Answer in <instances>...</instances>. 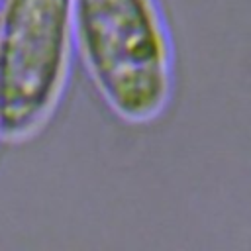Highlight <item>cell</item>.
Listing matches in <instances>:
<instances>
[{
  "label": "cell",
  "mask_w": 251,
  "mask_h": 251,
  "mask_svg": "<svg viewBox=\"0 0 251 251\" xmlns=\"http://www.w3.org/2000/svg\"><path fill=\"white\" fill-rule=\"evenodd\" d=\"M0 141H2V139H0Z\"/></svg>",
  "instance_id": "3957f363"
},
{
  "label": "cell",
  "mask_w": 251,
  "mask_h": 251,
  "mask_svg": "<svg viewBox=\"0 0 251 251\" xmlns=\"http://www.w3.org/2000/svg\"><path fill=\"white\" fill-rule=\"evenodd\" d=\"M73 43L92 88L124 124L149 126L171 106L175 49L159 0H71Z\"/></svg>",
  "instance_id": "6da1fadb"
},
{
  "label": "cell",
  "mask_w": 251,
  "mask_h": 251,
  "mask_svg": "<svg viewBox=\"0 0 251 251\" xmlns=\"http://www.w3.org/2000/svg\"><path fill=\"white\" fill-rule=\"evenodd\" d=\"M71 0H0V139L22 145L55 118L73 71Z\"/></svg>",
  "instance_id": "7a4b0ae2"
}]
</instances>
